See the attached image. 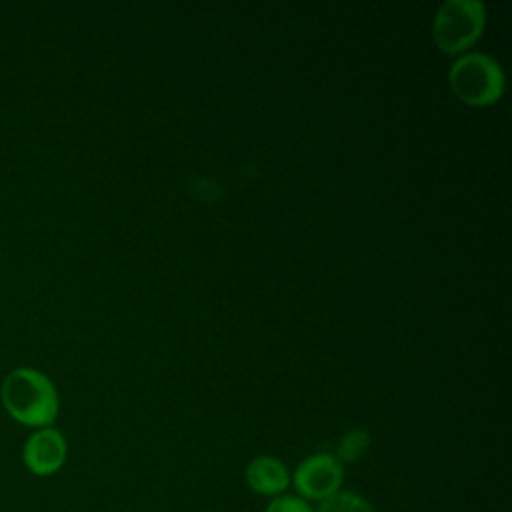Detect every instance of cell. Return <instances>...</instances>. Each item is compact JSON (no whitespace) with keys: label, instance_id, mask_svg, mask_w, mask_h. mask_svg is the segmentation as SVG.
Segmentation results:
<instances>
[{"label":"cell","instance_id":"obj_5","mask_svg":"<svg viewBox=\"0 0 512 512\" xmlns=\"http://www.w3.org/2000/svg\"><path fill=\"white\" fill-rule=\"evenodd\" d=\"M66 438L56 428H38L24 444L22 458L26 468L36 476H50L58 472L66 460Z\"/></svg>","mask_w":512,"mask_h":512},{"label":"cell","instance_id":"obj_4","mask_svg":"<svg viewBox=\"0 0 512 512\" xmlns=\"http://www.w3.org/2000/svg\"><path fill=\"white\" fill-rule=\"evenodd\" d=\"M342 478V462L332 454L320 452L298 464L294 472V486L308 500H324L340 490Z\"/></svg>","mask_w":512,"mask_h":512},{"label":"cell","instance_id":"obj_8","mask_svg":"<svg viewBox=\"0 0 512 512\" xmlns=\"http://www.w3.org/2000/svg\"><path fill=\"white\" fill-rule=\"evenodd\" d=\"M370 446V434L362 428L348 432L346 436H342V440L338 442L336 448V458L340 462H356L364 456V452Z\"/></svg>","mask_w":512,"mask_h":512},{"label":"cell","instance_id":"obj_6","mask_svg":"<svg viewBox=\"0 0 512 512\" xmlns=\"http://www.w3.org/2000/svg\"><path fill=\"white\" fill-rule=\"evenodd\" d=\"M246 482L256 494L280 496L290 484V474L278 458L258 456L246 466Z\"/></svg>","mask_w":512,"mask_h":512},{"label":"cell","instance_id":"obj_1","mask_svg":"<svg viewBox=\"0 0 512 512\" xmlns=\"http://www.w3.org/2000/svg\"><path fill=\"white\" fill-rule=\"evenodd\" d=\"M6 412L20 424L46 428L58 416V392L52 380L36 368L12 370L0 388Z\"/></svg>","mask_w":512,"mask_h":512},{"label":"cell","instance_id":"obj_7","mask_svg":"<svg viewBox=\"0 0 512 512\" xmlns=\"http://www.w3.org/2000/svg\"><path fill=\"white\" fill-rule=\"evenodd\" d=\"M316 512H374V510L360 494L338 490L332 496L320 500Z\"/></svg>","mask_w":512,"mask_h":512},{"label":"cell","instance_id":"obj_2","mask_svg":"<svg viewBox=\"0 0 512 512\" xmlns=\"http://www.w3.org/2000/svg\"><path fill=\"white\" fill-rule=\"evenodd\" d=\"M448 84L454 96L468 106H490L506 88L502 66L488 54L464 52L448 70Z\"/></svg>","mask_w":512,"mask_h":512},{"label":"cell","instance_id":"obj_9","mask_svg":"<svg viewBox=\"0 0 512 512\" xmlns=\"http://www.w3.org/2000/svg\"><path fill=\"white\" fill-rule=\"evenodd\" d=\"M266 512H314L310 504L304 498L298 496H278L272 500V504L266 508Z\"/></svg>","mask_w":512,"mask_h":512},{"label":"cell","instance_id":"obj_3","mask_svg":"<svg viewBox=\"0 0 512 512\" xmlns=\"http://www.w3.org/2000/svg\"><path fill=\"white\" fill-rule=\"evenodd\" d=\"M486 6L480 0H446L434 14L432 40L444 54H464L482 36Z\"/></svg>","mask_w":512,"mask_h":512}]
</instances>
